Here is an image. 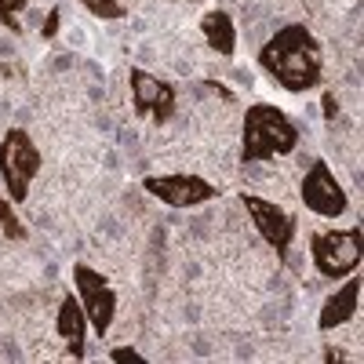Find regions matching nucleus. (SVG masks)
I'll list each match as a JSON object with an SVG mask.
<instances>
[{
    "mask_svg": "<svg viewBox=\"0 0 364 364\" xmlns=\"http://www.w3.org/2000/svg\"><path fill=\"white\" fill-rule=\"evenodd\" d=\"M259 66L269 73L273 84H281L284 91H314L324 77L321 63V41L310 33L302 22H291L277 29L262 48H259Z\"/></svg>",
    "mask_w": 364,
    "mask_h": 364,
    "instance_id": "nucleus-1",
    "label": "nucleus"
},
{
    "mask_svg": "<svg viewBox=\"0 0 364 364\" xmlns=\"http://www.w3.org/2000/svg\"><path fill=\"white\" fill-rule=\"evenodd\" d=\"M295 146H299V128L284 109L269 102L248 106L245 124H240V161L245 164L277 161V157L295 154Z\"/></svg>",
    "mask_w": 364,
    "mask_h": 364,
    "instance_id": "nucleus-2",
    "label": "nucleus"
},
{
    "mask_svg": "<svg viewBox=\"0 0 364 364\" xmlns=\"http://www.w3.org/2000/svg\"><path fill=\"white\" fill-rule=\"evenodd\" d=\"M41 149L29 139V132L22 128H8L0 139V182L11 204H22L29 197V186L41 175Z\"/></svg>",
    "mask_w": 364,
    "mask_h": 364,
    "instance_id": "nucleus-3",
    "label": "nucleus"
},
{
    "mask_svg": "<svg viewBox=\"0 0 364 364\" xmlns=\"http://www.w3.org/2000/svg\"><path fill=\"white\" fill-rule=\"evenodd\" d=\"M310 259L324 281H343L360 266V226L321 230L310 237Z\"/></svg>",
    "mask_w": 364,
    "mask_h": 364,
    "instance_id": "nucleus-4",
    "label": "nucleus"
},
{
    "mask_svg": "<svg viewBox=\"0 0 364 364\" xmlns=\"http://www.w3.org/2000/svg\"><path fill=\"white\" fill-rule=\"evenodd\" d=\"M73 288H77V299H80V310L87 317V328L95 331L99 339H106L109 324L117 317V291H113V284L102 277L99 269L77 262L73 266Z\"/></svg>",
    "mask_w": 364,
    "mask_h": 364,
    "instance_id": "nucleus-5",
    "label": "nucleus"
},
{
    "mask_svg": "<svg viewBox=\"0 0 364 364\" xmlns=\"http://www.w3.org/2000/svg\"><path fill=\"white\" fill-rule=\"evenodd\" d=\"M299 197L306 204V211H314L317 219H343L350 211V197L343 190V182L324 161H314L306 168V175L299 182Z\"/></svg>",
    "mask_w": 364,
    "mask_h": 364,
    "instance_id": "nucleus-6",
    "label": "nucleus"
},
{
    "mask_svg": "<svg viewBox=\"0 0 364 364\" xmlns=\"http://www.w3.org/2000/svg\"><path fill=\"white\" fill-rule=\"evenodd\" d=\"M142 190L149 197H157L168 208H200L208 200H215L219 190L211 186L208 178L190 175V171H171V175H146L142 178Z\"/></svg>",
    "mask_w": 364,
    "mask_h": 364,
    "instance_id": "nucleus-7",
    "label": "nucleus"
},
{
    "mask_svg": "<svg viewBox=\"0 0 364 364\" xmlns=\"http://www.w3.org/2000/svg\"><path fill=\"white\" fill-rule=\"evenodd\" d=\"M240 204H245L255 233L277 255H288L291 240H295V215H291V211H284L281 204H273L266 197H255V193H240Z\"/></svg>",
    "mask_w": 364,
    "mask_h": 364,
    "instance_id": "nucleus-8",
    "label": "nucleus"
},
{
    "mask_svg": "<svg viewBox=\"0 0 364 364\" xmlns=\"http://www.w3.org/2000/svg\"><path fill=\"white\" fill-rule=\"evenodd\" d=\"M132 80V102H135V113L149 124H168L171 113H175V87L161 77H154L149 70H132L128 73Z\"/></svg>",
    "mask_w": 364,
    "mask_h": 364,
    "instance_id": "nucleus-9",
    "label": "nucleus"
},
{
    "mask_svg": "<svg viewBox=\"0 0 364 364\" xmlns=\"http://www.w3.org/2000/svg\"><path fill=\"white\" fill-rule=\"evenodd\" d=\"M357 302H360V277H357V273H350V277H343V284L324 299L321 317H317V328H321V331H336V328H343L346 321H353Z\"/></svg>",
    "mask_w": 364,
    "mask_h": 364,
    "instance_id": "nucleus-10",
    "label": "nucleus"
},
{
    "mask_svg": "<svg viewBox=\"0 0 364 364\" xmlns=\"http://www.w3.org/2000/svg\"><path fill=\"white\" fill-rule=\"evenodd\" d=\"M55 331L63 336L66 353H70L73 360H80V357H84V350H87V317H84V310H80V299H77V291H70L63 302H58Z\"/></svg>",
    "mask_w": 364,
    "mask_h": 364,
    "instance_id": "nucleus-11",
    "label": "nucleus"
},
{
    "mask_svg": "<svg viewBox=\"0 0 364 364\" xmlns=\"http://www.w3.org/2000/svg\"><path fill=\"white\" fill-rule=\"evenodd\" d=\"M200 33H204L208 48L215 51V55H226V58H230V55L237 51V26H233V15L223 11V8L208 11V15L200 18Z\"/></svg>",
    "mask_w": 364,
    "mask_h": 364,
    "instance_id": "nucleus-12",
    "label": "nucleus"
},
{
    "mask_svg": "<svg viewBox=\"0 0 364 364\" xmlns=\"http://www.w3.org/2000/svg\"><path fill=\"white\" fill-rule=\"evenodd\" d=\"M80 8L91 11L95 18H106V22L124 18V4H120V0H80Z\"/></svg>",
    "mask_w": 364,
    "mask_h": 364,
    "instance_id": "nucleus-13",
    "label": "nucleus"
},
{
    "mask_svg": "<svg viewBox=\"0 0 364 364\" xmlns=\"http://www.w3.org/2000/svg\"><path fill=\"white\" fill-rule=\"evenodd\" d=\"M0 230H4V237H11V240H22L26 237V230H22V223L15 215V204L8 197H0Z\"/></svg>",
    "mask_w": 364,
    "mask_h": 364,
    "instance_id": "nucleus-14",
    "label": "nucleus"
},
{
    "mask_svg": "<svg viewBox=\"0 0 364 364\" xmlns=\"http://www.w3.org/2000/svg\"><path fill=\"white\" fill-rule=\"evenodd\" d=\"M26 11V0H0V22L8 29H18V15Z\"/></svg>",
    "mask_w": 364,
    "mask_h": 364,
    "instance_id": "nucleus-15",
    "label": "nucleus"
},
{
    "mask_svg": "<svg viewBox=\"0 0 364 364\" xmlns=\"http://www.w3.org/2000/svg\"><path fill=\"white\" fill-rule=\"evenodd\" d=\"M109 360H146L139 350H132V346H113L109 350Z\"/></svg>",
    "mask_w": 364,
    "mask_h": 364,
    "instance_id": "nucleus-16",
    "label": "nucleus"
},
{
    "mask_svg": "<svg viewBox=\"0 0 364 364\" xmlns=\"http://www.w3.org/2000/svg\"><path fill=\"white\" fill-rule=\"evenodd\" d=\"M55 29H58V11H51V15L44 18V37H51Z\"/></svg>",
    "mask_w": 364,
    "mask_h": 364,
    "instance_id": "nucleus-17",
    "label": "nucleus"
}]
</instances>
